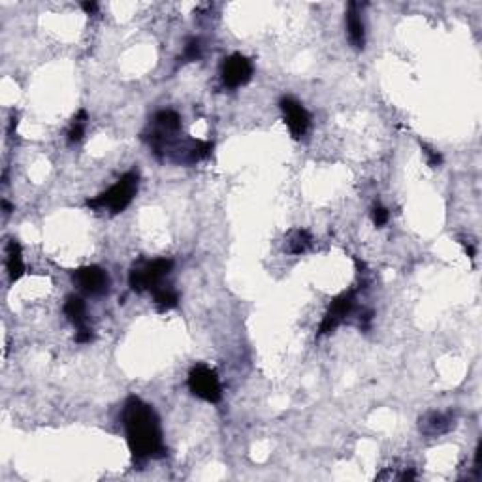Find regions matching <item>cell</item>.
<instances>
[{
    "mask_svg": "<svg viewBox=\"0 0 482 482\" xmlns=\"http://www.w3.org/2000/svg\"><path fill=\"white\" fill-rule=\"evenodd\" d=\"M281 110H283V115H285V123L290 134L300 140L301 136H305V132L309 130V125H311V117H309L307 110L292 97H285L281 98Z\"/></svg>",
    "mask_w": 482,
    "mask_h": 482,
    "instance_id": "ba28073f",
    "label": "cell"
},
{
    "mask_svg": "<svg viewBox=\"0 0 482 482\" xmlns=\"http://www.w3.org/2000/svg\"><path fill=\"white\" fill-rule=\"evenodd\" d=\"M153 298H155V303L160 311H168V309H173L177 305L179 301V294L177 290L170 285H158L155 290H153Z\"/></svg>",
    "mask_w": 482,
    "mask_h": 482,
    "instance_id": "4fadbf2b",
    "label": "cell"
},
{
    "mask_svg": "<svg viewBox=\"0 0 482 482\" xmlns=\"http://www.w3.org/2000/svg\"><path fill=\"white\" fill-rule=\"evenodd\" d=\"M388 218H390V213H388L386 207H383V205H375L373 207V225L377 228H383L388 223Z\"/></svg>",
    "mask_w": 482,
    "mask_h": 482,
    "instance_id": "d6986e66",
    "label": "cell"
},
{
    "mask_svg": "<svg viewBox=\"0 0 482 482\" xmlns=\"http://www.w3.org/2000/svg\"><path fill=\"white\" fill-rule=\"evenodd\" d=\"M90 339H92V330H89V328H79L77 333H75V341L77 343H89Z\"/></svg>",
    "mask_w": 482,
    "mask_h": 482,
    "instance_id": "ffe728a7",
    "label": "cell"
},
{
    "mask_svg": "<svg viewBox=\"0 0 482 482\" xmlns=\"http://www.w3.org/2000/svg\"><path fill=\"white\" fill-rule=\"evenodd\" d=\"M6 268L12 283L19 281V279L23 277V273H25V262H23L21 245H19L15 240L10 241L6 247Z\"/></svg>",
    "mask_w": 482,
    "mask_h": 482,
    "instance_id": "8fae6325",
    "label": "cell"
},
{
    "mask_svg": "<svg viewBox=\"0 0 482 482\" xmlns=\"http://www.w3.org/2000/svg\"><path fill=\"white\" fill-rule=\"evenodd\" d=\"M422 151H424V155H426V158H428V164L431 166V168H437V166H441V162H443V157H441V153L435 149H431L429 145H426V143H420Z\"/></svg>",
    "mask_w": 482,
    "mask_h": 482,
    "instance_id": "ac0fdd59",
    "label": "cell"
},
{
    "mask_svg": "<svg viewBox=\"0 0 482 482\" xmlns=\"http://www.w3.org/2000/svg\"><path fill=\"white\" fill-rule=\"evenodd\" d=\"M153 128L166 130V132H179L181 117L179 113L173 110H162L153 117Z\"/></svg>",
    "mask_w": 482,
    "mask_h": 482,
    "instance_id": "5bb4252c",
    "label": "cell"
},
{
    "mask_svg": "<svg viewBox=\"0 0 482 482\" xmlns=\"http://www.w3.org/2000/svg\"><path fill=\"white\" fill-rule=\"evenodd\" d=\"M354 303H356V290H348V292H343L338 298H333L326 315H324L322 324L318 328V335H326V333L335 330L339 324L353 313Z\"/></svg>",
    "mask_w": 482,
    "mask_h": 482,
    "instance_id": "8992f818",
    "label": "cell"
},
{
    "mask_svg": "<svg viewBox=\"0 0 482 482\" xmlns=\"http://www.w3.org/2000/svg\"><path fill=\"white\" fill-rule=\"evenodd\" d=\"M223 83L228 89H238L241 85L251 79L253 75V64L247 57H243L241 53H233L228 59H225L223 68H220Z\"/></svg>",
    "mask_w": 482,
    "mask_h": 482,
    "instance_id": "52a82bcc",
    "label": "cell"
},
{
    "mask_svg": "<svg viewBox=\"0 0 482 482\" xmlns=\"http://www.w3.org/2000/svg\"><path fill=\"white\" fill-rule=\"evenodd\" d=\"M202 55V45L198 38H188L185 49H183V59L185 60H198Z\"/></svg>",
    "mask_w": 482,
    "mask_h": 482,
    "instance_id": "e0dca14e",
    "label": "cell"
},
{
    "mask_svg": "<svg viewBox=\"0 0 482 482\" xmlns=\"http://www.w3.org/2000/svg\"><path fill=\"white\" fill-rule=\"evenodd\" d=\"M74 285L89 296H102L110 290V277L98 266H83L72 273Z\"/></svg>",
    "mask_w": 482,
    "mask_h": 482,
    "instance_id": "5b68a950",
    "label": "cell"
},
{
    "mask_svg": "<svg viewBox=\"0 0 482 482\" xmlns=\"http://www.w3.org/2000/svg\"><path fill=\"white\" fill-rule=\"evenodd\" d=\"M17 128V115H12V119H10V134H14V130Z\"/></svg>",
    "mask_w": 482,
    "mask_h": 482,
    "instance_id": "7402d4cb",
    "label": "cell"
},
{
    "mask_svg": "<svg viewBox=\"0 0 482 482\" xmlns=\"http://www.w3.org/2000/svg\"><path fill=\"white\" fill-rule=\"evenodd\" d=\"M345 23L348 42H351V45H353L354 49L362 51L364 45H366V29H364V21H362L360 6H358L356 2H351L348 8H346Z\"/></svg>",
    "mask_w": 482,
    "mask_h": 482,
    "instance_id": "30bf717a",
    "label": "cell"
},
{
    "mask_svg": "<svg viewBox=\"0 0 482 482\" xmlns=\"http://www.w3.org/2000/svg\"><path fill=\"white\" fill-rule=\"evenodd\" d=\"M81 8L85 10V12H87V14L90 15V14H94V12H97L98 4H97V2H83Z\"/></svg>",
    "mask_w": 482,
    "mask_h": 482,
    "instance_id": "44dd1931",
    "label": "cell"
},
{
    "mask_svg": "<svg viewBox=\"0 0 482 482\" xmlns=\"http://www.w3.org/2000/svg\"><path fill=\"white\" fill-rule=\"evenodd\" d=\"M187 384L188 390L192 392L196 398L203 399L207 403H218L223 398V388H220L217 371L205 364H198L190 369Z\"/></svg>",
    "mask_w": 482,
    "mask_h": 482,
    "instance_id": "277c9868",
    "label": "cell"
},
{
    "mask_svg": "<svg viewBox=\"0 0 482 482\" xmlns=\"http://www.w3.org/2000/svg\"><path fill=\"white\" fill-rule=\"evenodd\" d=\"M64 315L75 328H87V305L79 296H68L64 303Z\"/></svg>",
    "mask_w": 482,
    "mask_h": 482,
    "instance_id": "7c38bea8",
    "label": "cell"
},
{
    "mask_svg": "<svg viewBox=\"0 0 482 482\" xmlns=\"http://www.w3.org/2000/svg\"><path fill=\"white\" fill-rule=\"evenodd\" d=\"M311 245V233L307 230H294L288 238V253L292 255H301L305 253Z\"/></svg>",
    "mask_w": 482,
    "mask_h": 482,
    "instance_id": "9a60e30c",
    "label": "cell"
},
{
    "mask_svg": "<svg viewBox=\"0 0 482 482\" xmlns=\"http://www.w3.org/2000/svg\"><path fill=\"white\" fill-rule=\"evenodd\" d=\"M456 426V416L452 413H439V411H429L418 420L420 433L426 437H439L448 433Z\"/></svg>",
    "mask_w": 482,
    "mask_h": 482,
    "instance_id": "9c48e42d",
    "label": "cell"
},
{
    "mask_svg": "<svg viewBox=\"0 0 482 482\" xmlns=\"http://www.w3.org/2000/svg\"><path fill=\"white\" fill-rule=\"evenodd\" d=\"M138 185H140L138 172H134V170L127 172L112 188H107L105 192L92 198V200H87V205L90 210H107L112 215H117L120 211L127 210L130 202L134 200L136 192H138Z\"/></svg>",
    "mask_w": 482,
    "mask_h": 482,
    "instance_id": "7a4b0ae2",
    "label": "cell"
},
{
    "mask_svg": "<svg viewBox=\"0 0 482 482\" xmlns=\"http://www.w3.org/2000/svg\"><path fill=\"white\" fill-rule=\"evenodd\" d=\"M123 426L128 448L136 461L164 456L162 429L155 409L136 396H130L123 409Z\"/></svg>",
    "mask_w": 482,
    "mask_h": 482,
    "instance_id": "6da1fadb",
    "label": "cell"
},
{
    "mask_svg": "<svg viewBox=\"0 0 482 482\" xmlns=\"http://www.w3.org/2000/svg\"><path fill=\"white\" fill-rule=\"evenodd\" d=\"M87 120H89L87 112H85V110H79L77 115L74 117V120H72V127H70V130H68V142L70 143L81 142V138L85 136V128H87Z\"/></svg>",
    "mask_w": 482,
    "mask_h": 482,
    "instance_id": "2e32d148",
    "label": "cell"
},
{
    "mask_svg": "<svg viewBox=\"0 0 482 482\" xmlns=\"http://www.w3.org/2000/svg\"><path fill=\"white\" fill-rule=\"evenodd\" d=\"M2 207H4V211H6V213H10V211H12V205H10V203H8L6 200L2 202Z\"/></svg>",
    "mask_w": 482,
    "mask_h": 482,
    "instance_id": "603a6c76",
    "label": "cell"
},
{
    "mask_svg": "<svg viewBox=\"0 0 482 482\" xmlns=\"http://www.w3.org/2000/svg\"><path fill=\"white\" fill-rule=\"evenodd\" d=\"M173 260L170 258H157L151 262H142L132 268L128 283L136 292H145V290H155L158 285H162V279L172 271Z\"/></svg>",
    "mask_w": 482,
    "mask_h": 482,
    "instance_id": "3957f363",
    "label": "cell"
}]
</instances>
